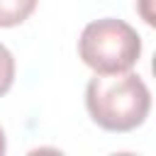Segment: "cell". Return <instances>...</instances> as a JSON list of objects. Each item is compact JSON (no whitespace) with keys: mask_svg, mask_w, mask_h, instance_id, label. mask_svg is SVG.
Segmentation results:
<instances>
[{"mask_svg":"<svg viewBox=\"0 0 156 156\" xmlns=\"http://www.w3.org/2000/svg\"><path fill=\"white\" fill-rule=\"evenodd\" d=\"M5 154V132H2V127H0V156Z\"/></svg>","mask_w":156,"mask_h":156,"instance_id":"5b68a950","label":"cell"},{"mask_svg":"<svg viewBox=\"0 0 156 156\" xmlns=\"http://www.w3.org/2000/svg\"><path fill=\"white\" fill-rule=\"evenodd\" d=\"M85 107L93 122L102 129L132 132L146 119L151 110V93L132 71L95 73L85 88Z\"/></svg>","mask_w":156,"mask_h":156,"instance_id":"6da1fadb","label":"cell"},{"mask_svg":"<svg viewBox=\"0 0 156 156\" xmlns=\"http://www.w3.org/2000/svg\"><path fill=\"white\" fill-rule=\"evenodd\" d=\"M39 0H0V27L22 24L37 7Z\"/></svg>","mask_w":156,"mask_h":156,"instance_id":"3957f363","label":"cell"},{"mask_svg":"<svg viewBox=\"0 0 156 156\" xmlns=\"http://www.w3.org/2000/svg\"><path fill=\"white\" fill-rule=\"evenodd\" d=\"M141 54V37L132 24L115 17H102L85 24L78 39V56L95 73L129 71Z\"/></svg>","mask_w":156,"mask_h":156,"instance_id":"7a4b0ae2","label":"cell"},{"mask_svg":"<svg viewBox=\"0 0 156 156\" xmlns=\"http://www.w3.org/2000/svg\"><path fill=\"white\" fill-rule=\"evenodd\" d=\"M12 80H15V58L10 49L0 44V98L12 88Z\"/></svg>","mask_w":156,"mask_h":156,"instance_id":"277c9868","label":"cell"}]
</instances>
